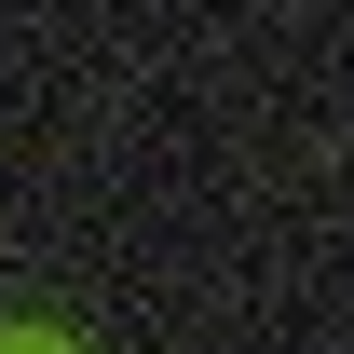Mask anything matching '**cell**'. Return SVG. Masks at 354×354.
<instances>
[{
	"label": "cell",
	"mask_w": 354,
	"mask_h": 354,
	"mask_svg": "<svg viewBox=\"0 0 354 354\" xmlns=\"http://www.w3.org/2000/svg\"><path fill=\"white\" fill-rule=\"evenodd\" d=\"M0 354H68V341H41V327H14V341H0Z\"/></svg>",
	"instance_id": "cell-1"
}]
</instances>
